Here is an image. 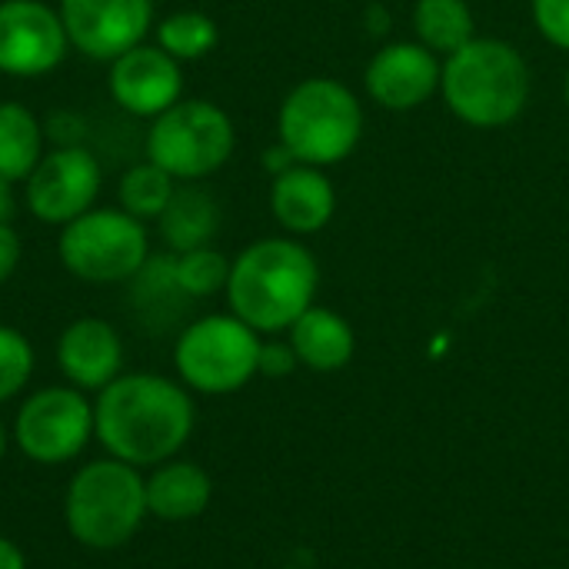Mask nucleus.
<instances>
[{"label":"nucleus","instance_id":"f257e3e1","mask_svg":"<svg viewBox=\"0 0 569 569\" xmlns=\"http://www.w3.org/2000/svg\"><path fill=\"white\" fill-rule=\"evenodd\" d=\"M190 393L160 373H120L93 403L97 440L113 460L160 467L173 460L193 433Z\"/></svg>","mask_w":569,"mask_h":569},{"label":"nucleus","instance_id":"f03ea898","mask_svg":"<svg viewBox=\"0 0 569 569\" xmlns=\"http://www.w3.org/2000/svg\"><path fill=\"white\" fill-rule=\"evenodd\" d=\"M320 270L313 253L297 240L267 237L230 260L227 303L257 333L290 330L317 297Z\"/></svg>","mask_w":569,"mask_h":569},{"label":"nucleus","instance_id":"7ed1b4c3","mask_svg":"<svg viewBox=\"0 0 569 569\" xmlns=\"http://www.w3.org/2000/svg\"><path fill=\"white\" fill-rule=\"evenodd\" d=\"M440 90L463 123L503 127L517 120L530 100V67L507 40L473 37L447 57Z\"/></svg>","mask_w":569,"mask_h":569},{"label":"nucleus","instance_id":"20e7f679","mask_svg":"<svg viewBox=\"0 0 569 569\" xmlns=\"http://www.w3.org/2000/svg\"><path fill=\"white\" fill-rule=\"evenodd\" d=\"M147 513V480L137 467L113 457L80 467L63 497L67 530L87 550L123 547Z\"/></svg>","mask_w":569,"mask_h":569},{"label":"nucleus","instance_id":"39448f33","mask_svg":"<svg viewBox=\"0 0 569 569\" xmlns=\"http://www.w3.org/2000/svg\"><path fill=\"white\" fill-rule=\"evenodd\" d=\"M363 130V110L350 87L330 77L297 83L277 117L280 143L297 163L330 167L350 157Z\"/></svg>","mask_w":569,"mask_h":569},{"label":"nucleus","instance_id":"423d86ee","mask_svg":"<svg viewBox=\"0 0 569 569\" xmlns=\"http://www.w3.org/2000/svg\"><path fill=\"white\" fill-rule=\"evenodd\" d=\"M237 147L233 120L213 100H177L170 110L150 120L143 153L167 170L177 183H197L217 173Z\"/></svg>","mask_w":569,"mask_h":569},{"label":"nucleus","instance_id":"0eeeda50","mask_svg":"<svg viewBox=\"0 0 569 569\" xmlns=\"http://www.w3.org/2000/svg\"><path fill=\"white\" fill-rule=\"evenodd\" d=\"M57 257L63 270L83 283H123L150 260L147 223L120 207H93L60 227Z\"/></svg>","mask_w":569,"mask_h":569},{"label":"nucleus","instance_id":"6e6552de","mask_svg":"<svg viewBox=\"0 0 569 569\" xmlns=\"http://www.w3.org/2000/svg\"><path fill=\"white\" fill-rule=\"evenodd\" d=\"M260 333L233 313H210L193 320L173 347L180 380L210 397L237 393L257 377Z\"/></svg>","mask_w":569,"mask_h":569},{"label":"nucleus","instance_id":"1a4fd4ad","mask_svg":"<svg viewBox=\"0 0 569 569\" xmlns=\"http://www.w3.org/2000/svg\"><path fill=\"white\" fill-rule=\"evenodd\" d=\"M93 430V403L77 387H47L23 400L13 420V440L33 463H67L87 450Z\"/></svg>","mask_w":569,"mask_h":569},{"label":"nucleus","instance_id":"9d476101","mask_svg":"<svg viewBox=\"0 0 569 569\" xmlns=\"http://www.w3.org/2000/svg\"><path fill=\"white\" fill-rule=\"evenodd\" d=\"M100 187V160L80 143H63L47 150L33 173L23 180V203L37 223L67 227L70 220L97 207Z\"/></svg>","mask_w":569,"mask_h":569},{"label":"nucleus","instance_id":"9b49d317","mask_svg":"<svg viewBox=\"0 0 569 569\" xmlns=\"http://www.w3.org/2000/svg\"><path fill=\"white\" fill-rule=\"evenodd\" d=\"M70 50L57 7L47 0H0V73L20 80L47 77Z\"/></svg>","mask_w":569,"mask_h":569},{"label":"nucleus","instance_id":"f8f14e48","mask_svg":"<svg viewBox=\"0 0 569 569\" xmlns=\"http://www.w3.org/2000/svg\"><path fill=\"white\" fill-rule=\"evenodd\" d=\"M57 10L70 47L97 63H110L133 50L157 27L153 0H60Z\"/></svg>","mask_w":569,"mask_h":569},{"label":"nucleus","instance_id":"ddd939ff","mask_svg":"<svg viewBox=\"0 0 569 569\" xmlns=\"http://www.w3.org/2000/svg\"><path fill=\"white\" fill-rule=\"evenodd\" d=\"M107 90L113 103L140 120H153L183 100V63L157 43H137L133 50L110 60Z\"/></svg>","mask_w":569,"mask_h":569},{"label":"nucleus","instance_id":"4468645a","mask_svg":"<svg viewBox=\"0 0 569 569\" xmlns=\"http://www.w3.org/2000/svg\"><path fill=\"white\" fill-rule=\"evenodd\" d=\"M443 67L423 43H390L367 67V90L387 110H413L440 87Z\"/></svg>","mask_w":569,"mask_h":569},{"label":"nucleus","instance_id":"2eb2a0df","mask_svg":"<svg viewBox=\"0 0 569 569\" xmlns=\"http://www.w3.org/2000/svg\"><path fill=\"white\" fill-rule=\"evenodd\" d=\"M57 367L77 390H103L123 370V340L100 317H80L57 340Z\"/></svg>","mask_w":569,"mask_h":569},{"label":"nucleus","instance_id":"dca6fc26","mask_svg":"<svg viewBox=\"0 0 569 569\" xmlns=\"http://www.w3.org/2000/svg\"><path fill=\"white\" fill-rule=\"evenodd\" d=\"M270 210L277 223L290 233H317L330 223L337 210V193L320 167L293 163L290 170L273 177Z\"/></svg>","mask_w":569,"mask_h":569},{"label":"nucleus","instance_id":"f3484780","mask_svg":"<svg viewBox=\"0 0 569 569\" xmlns=\"http://www.w3.org/2000/svg\"><path fill=\"white\" fill-rule=\"evenodd\" d=\"M213 497L210 477L187 460H167L147 477V510L163 523L197 520Z\"/></svg>","mask_w":569,"mask_h":569},{"label":"nucleus","instance_id":"a211bd4d","mask_svg":"<svg viewBox=\"0 0 569 569\" xmlns=\"http://www.w3.org/2000/svg\"><path fill=\"white\" fill-rule=\"evenodd\" d=\"M290 347L303 367H310L317 373H333L353 360L357 337L340 313H333L327 307H310L290 327Z\"/></svg>","mask_w":569,"mask_h":569},{"label":"nucleus","instance_id":"6ab92c4d","mask_svg":"<svg viewBox=\"0 0 569 569\" xmlns=\"http://www.w3.org/2000/svg\"><path fill=\"white\" fill-rule=\"evenodd\" d=\"M163 243L170 247V253H187L197 247H210V240L220 230V207L213 200V193H207L203 187H177L167 210L157 220Z\"/></svg>","mask_w":569,"mask_h":569},{"label":"nucleus","instance_id":"aec40b11","mask_svg":"<svg viewBox=\"0 0 569 569\" xmlns=\"http://www.w3.org/2000/svg\"><path fill=\"white\" fill-rule=\"evenodd\" d=\"M47 153V130L20 100L0 103V177L23 183Z\"/></svg>","mask_w":569,"mask_h":569},{"label":"nucleus","instance_id":"412c9836","mask_svg":"<svg viewBox=\"0 0 569 569\" xmlns=\"http://www.w3.org/2000/svg\"><path fill=\"white\" fill-rule=\"evenodd\" d=\"M413 27L427 50L447 57L473 40V13L467 0H417Z\"/></svg>","mask_w":569,"mask_h":569},{"label":"nucleus","instance_id":"4be33fe9","mask_svg":"<svg viewBox=\"0 0 569 569\" xmlns=\"http://www.w3.org/2000/svg\"><path fill=\"white\" fill-rule=\"evenodd\" d=\"M173 190H177V180L143 157L140 163L123 170V177L117 183V207L127 210L130 217H137L140 223H157L160 213L167 210Z\"/></svg>","mask_w":569,"mask_h":569},{"label":"nucleus","instance_id":"5701e85b","mask_svg":"<svg viewBox=\"0 0 569 569\" xmlns=\"http://www.w3.org/2000/svg\"><path fill=\"white\" fill-rule=\"evenodd\" d=\"M153 33H157V47L167 50L180 63L207 57L220 40L217 20L203 10H177V13L157 20Z\"/></svg>","mask_w":569,"mask_h":569},{"label":"nucleus","instance_id":"b1692460","mask_svg":"<svg viewBox=\"0 0 569 569\" xmlns=\"http://www.w3.org/2000/svg\"><path fill=\"white\" fill-rule=\"evenodd\" d=\"M173 280H177V290L183 297H190V300L213 297V293L227 290L230 260L213 247H197V250H187V253H173Z\"/></svg>","mask_w":569,"mask_h":569},{"label":"nucleus","instance_id":"393cba45","mask_svg":"<svg viewBox=\"0 0 569 569\" xmlns=\"http://www.w3.org/2000/svg\"><path fill=\"white\" fill-rule=\"evenodd\" d=\"M33 377V347L17 330L0 323V403L13 400Z\"/></svg>","mask_w":569,"mask_h":569},{"label":"nucleus","instance_id":"a878e982","mask_svg":"<svg viewBox=\"0 0 569 569\" xmlns=\"http://www.w3.org/2000/svg\"><path fill=\"white\" fill-rule=\"evenodd\" d=\"M533 20L550 43L569 50V0H533Z\"/></svg>","mask_w":569,"mask_h":569},{"label":"nucleus","instance_id":"bb28decb","mask_svg":"<svg viewBox=\"0 0 569 569\" xmlns=\"http://www.w3.org/2000/svg\"><path fill=\"white\" fill-rule=\"evenodd\" d=\"M297 353L290 343H263L260 347V363H257V373L263 377H287L297 370Z\"/></svg>","mask_w":569,"mask_h":569},{"label":"nucleus","instance_id":"cd10ccee","mask_svg":"<svg viewBox=\"0 0 569 569\" xmlns=\"http://www.w3.org/2000/svg\"><path fill=\"white\" fill-rule=\"evenodd\" d=\"M20 260H23V240L10 220H0V287L17 273Z\"/></svg>","mask_w":569,"mask_h":569},{"label":"nucleus","instance_id":"c85d7f7f","mask_svg":"<svg viewBox=\"0 0 569 569\" xmlns=\"http://www.w3.org/2000/svg\"><path fill=\"white\" fill-rule=\"evenodd\" d=\"M0 569H27L20 547L7 537H0Z\"/></svg>","mask_w":569,"mask_h":569},{"label":"nucleus","instance_id":"c756f323","mask_svg":"<svg viewBox=\"0 0 569 569\" xmlns=\"http://www.w3.org/2000/svg\"><path fill=\"white\" fill-rule=\"evenodd\" d=\"M17 210V197H13V183H7L0 177V220H10Z\"/></svg>","mask_w":569,"mask_h":569},{"label":"nucleus","instance_id":"7c9ffc66","mask_svg":"<svg viewBox=\"0 0 569 569\" xmlns=\"http://www.w3.org/2000/svg\"><path fill=\"white\" fill-rule=\"evenodd\" d=\"M3 453H7V427L0 423V460H3Z\"/></svg>","mask_w":569,"mask_h":569},{"label":"nucleus","instance_id":"2f4dec72","mask_svg":"<svg viewBox=\"0 0 569 569\" xmlns=\"http://www.w3.org/2000/svg\"><path fill=\"white\" fill-rule=\"evenodd\" d=\"M567 107H569V73H567Z\"/></svg>","mask_w":569,"mask_h":569}]
</instances>
